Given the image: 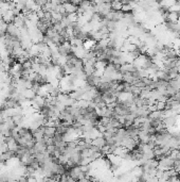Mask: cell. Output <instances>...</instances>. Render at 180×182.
Here are the masks:
<instances>
[{"label":"cell","instance_id":"cell-1","mask_svg":"<svg viewBox=\"0 0 180 182\" xmlns=\"http://www.w3.org/2000/svg\"><path fill=\"white\" fill-rule=\"evenodd\" d=\"M174 162L175 160L171 159L170 157L163 159V160H160L159 161V165H158V168L162 170H169V169H173L174 168Z\"/></svg>","mask_w":180,"mask_h":182},{"label":"cell","instance_id":"cell-2","mask_svg":"<svg viewBox=\"0 0 180 182\" xmlns=\"http://www.w3.org/2000/svg\"><path fill=\"white\" fill-rule=\"evenodd\" d=\"M91 145H93V146H96V147H98V148H100V149H102L104 146H106V141H105V138H103V136H101V138H94V140H92Z\"/></svg>","mask_w":180,"mask_h":182},{"label":"cell","instance_id":"cell-3","mask_svg":"<svg viewBox=\"0 0 180 182\" xmlns=\"http://www.w3.org/2000/svg\"><path fill=\"white\" fill-rule=\"evenodd\" d=\"M56 134V128L50 126H45V136H48L49 138H54Z\"/></svg>","mask_w":180,"mask_h":182},{"label":"cell","instance_id":"cell-4","mask_svg":"<svg viewBox=\"0 0 180 182\" xmlns=\"http://www.w3.org/2000/svg\"><path fill=\"white\" fill-rule=\"evenodd\" d=\"M63 4H64L65 9H66V13H67V14H72V13H75L76 10H77L76 6H74L73 4H71L70 2H63Z\"/></svg>","mask_w":180,"mask_h":182},{"label":"cell","instance_id":"cell-5","mask_svg":"<svg viewBox=\"0 0 180 182\" xmlns=\"http://www.w3.org/2000/svg\"><path fill=\"white\" fill-rule=\"evenodd\" d=\"M122 6H123V4L121 1H112V2H110L111 11H113V12L122 11Z\"/></svg>","mask_w":180,"mask_h":182},{"label":"cell","instance_id":"cell-6","mask_svg":"<svg viewBox=\"0 0 180 182\" xmlns=\"http://www.w3.org/2000/svg\"><path fill=\"white\" fill-rule=\"evenodd\" d=\"M155 106L157 108L158 111H164L166 109V103L161 102V101H155Z\"/></svg>","mask_w":180,"mask_h":182},{"label":"cell","instance_id":"cell-7","mask_svg":"<svg viewBox=\"0 0 180 182\" xmlns=\"http://www.w3.org/2000/svg\"><path fill=\"white\" fill-rule=\"evenodd\" d=\"M146 182H159V179H158L157 177H151V178H148L146 180Z\"/></svg>","mask_w":180,"mask_h":182},{"label":"cell","instance_id":"cell-8","mask_svg":"<svg viewBox=\"0 0 180 182\" xmlns=\"http://www.w3.org/2000/svg\"><path fill=\"white\" fill-rule=\"evenodd\" d=\"M80 182H90L89 179H88V177L87 178H84V179H82V180H79Z\"/></svg>","mask_w":180,"mask_h":182},{"label":"cell","instance_id":"cell-9","mask_svg":"<svg viewBox=\"0 0 180 182\" xmlns=\"http://www.w3.org/2000/svg\"><path fill=\"white\" fill-rule=\"evenodd\" d=\"M176 159H178V160H180V150L178 151V153H177V158Z\"/></svg>","mask_w":180,"mask_h":182},{"label":"cell","instance_id":"cell-10","mask_svg":"<svg viewBox=\"0 0 180 182\" xmlns=\"http://www.w3.org/2000/svg\"><path fill=\"white\" fill-rule=\"evenodd\" d=\"M137 182H145L144 180H142V179H138L137 180Z\"/></svg>","mask_w":180,"mask_h":182},{"label":"cell","instance_id":"cell-11","mask_svg":"<svg viewBox=\"0 0 180 182\" xmlns=\"http://www.w3.org/2000/svg\"><path fill=\"white\" fill-rule=\"evenodd\" d=\"M76 182H80V181H79V180H77V181H76Z\"/></svg>","mask_w":180,"mask_h":182}]
</instances>
